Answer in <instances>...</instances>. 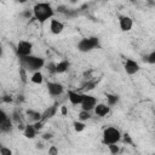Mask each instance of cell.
Segmentation results:
<instances>
[{"mask_svg":"<svg viewBox=\"0 0 155 155\" xmlns=\"http://www.w3.org/2000/svg\"><path fill=\"white\" fill-rule=\"evenodd\" d=\"M58 154V149L54 145H51L48 148V155H57Z\"/></svg>","mask_w":155,"mask_h":155,"instance_id":"83f0119b","label":"cell"},{"mask_svg":"<svg viewBox=\"0 0 155 155\" xmlns=\"http://www.w3.org/2000/svg\"><path fill=\"white\" fill-rule=\"evenodd\" d=\"M19 75H21V79L23 82H27V70L24 68H19Z\"/></svg>","mask_w":155,"mask_h":155,"instance_id":"d4e9b609","label":"cell"},{"mask_svg":"<svg viewBox=\"0 0 155 155\" xmlns=\"http://www.w3.org/2000/svg\"><path fill=\"white\" fill-rule=\"evenodd\" d=\"M124 142H125L126 144H132V139H131L130 134H125V136H124Z\"/></svg>","mask_w":155,"mask_h":155,"instance_id":"836d02e7","label":"cell"},{"mask_svg":"<svg viewBox=\"0 0 155 155\" xmlns=\"http://www.w3.org/2000/svg\"><path fill=\"white\" fill-rule=\"evenodd\" d=\"M73 127H74V131H75V132L80 133V132H82V131L86 128V124H85V121L76 120V121L73 122Z\"/></svg>","mask_w":155,"mask_h":155,"instance_id":"ffe728a7","label":"cell"},{"mask_svg":"<svg viewBox=\"0 0 155 155\" xmlns=\"http://www.w3.org/2000/svg\"><path fill=\"white\" fill-rule=\"evenodd\" d=\"M19 4H24V2H27V0H17Z\"/></svg>","mask_w":155,"mask_h":155,"instance_id":"8d00e7d4","label":"cell"},{"mask_svg":"<svg viewBox=\"0 0 155 155\" xmlns=\"http://www.w3.org/2000/svg\"><path fill=\"white\" fill-rule=\"evenodd\" d=\"M56 111H57V103L53 104L52 107H48L44 113H41V120L45 121V120H47V119H51L52 116H54Z\"/></svg>","mask_w":155,"mask_h":155,"instance_id":"5bb4252c","label":"cell"},{"mask_svg":"<svg viewBox=\"0 0 155 155\" xmlns=\"http://www.w3.org/2000/svg\"><path fill=\"white\" fill-rule=\"evenodd\" d=\"M147 62L149 64H155V51H151L148 56H147Z\"/></svg>","mask_w":155,"mask_h":155,"instance_id":"603a6c76","label":"cell"},{"mask_svg":"<svg viewBox=\"0 0 155 155\" xmlns=\"http://www.w3.org/2000/svg\"><path fill=\"white\" fill-rule=\"evenodd\" d=\"M1 99H2V102H4V103H11V102L13 101V98H12L11 96H8V94L2 96V98H1Z\"/></svg>","mask_w":155,"mask_h":155,"instance_id":"f1b7e54d","label":"cell"},{"mask_svg":"<svg viewBox=\"0 0 155 155\" xmlns=\"http://www.w3.org/2000/svg\"><path fill=\"white\" fill-rule=\"evenodd\" d=\"M82 96H84V93H80L78 91H73V90L68 91V99L73 105H80V103L82 101Z\"/></svg>","mask_w":155,"mask_h":155,"instance_id":"7c38bea8","label":"cell"},{"mask_svg":"<svg viewBox=\"0 0 155 155\" xmlns=\"http://www.w3.org/2000/svg\"><path fill=\"white\" fill-rule=\"evenodd\" d=\"M47 70L50 73H56V63H50L47 65Z\"/></svg>","mask_w":155,"mask_h":155,"instance_id":"f546056e","label":"cell"},{"mask_svg":"<svg viewBox=\"0 0 155 155\" xmlns=\"http://www.w3.org/2000/svg\"><path fill=\"white\" fill-rule=\"evenodd\" d=\"M42 138H44V139H51V138H52V133H48V132H47V133H44V134H42Z\"/></svg>","mask_w":155,"mask_h":155,"instance_id":"e575fe53","label":"cell"},{"mask_svg":"<svg viewBox=\"0 0 155 155\" xmlns=\"http://www.w3.org/2000/svg\"><path fill=\"white\" fill-rule=\"evenodd\" d=\"M33 17L39 21L40 23H44L48 19H51L54 15V10L48 2H36L33 6Z\"/></svg>","mask_w":155,"mask_h":155,"instance_id":"6da1fadb","label":"cell"},{"mask_svg":"<svg viewBox=\"0 0 155 155\" xmlns=\"http://www.w3.org/2000/svg\"><path fill=\"white\" fill-rule=\"evenodd\" d=\"M27 115H28V119H30L33 122L41 120V113H39V111H36V110L29 109V110L27 111Z\"/></svg>","mask_w":155,"mask_h":155,"instance_id":"d6986e66","label":"cell"},{"mask_svg":"<svg viewBox=\"0 0 155 155\" xmlns=\"http://www.w3.org/2000/svg\"><path fill=\"white\" fill-rule=\"evenodd\" d=\"M63 29H64V24L61 21H58V19H56L53 17L50 19V30H51L52 34L58 35V34H61L63 31Z\"/></svg>","mask_w":155,"mask_h":155,"instance_id":"30bf717a","label":"cell"},{"mask_svg":"<svg viewBox=\"0 0 155 155\" xmlns=\"http://www.w3.org/2000/svg\"><path fill=\"white\" fill-rule=\"evenodd\" d=\"M93 110H94V114H96L97 116L104 117V116H107V115L109 114L110 107H109L108 104H105V103H97V104L94 105Z\"/></svg>","mask_w":155,"mask_h":155,"instance_id":"8fae6325","label":"cell"},{"mask_svg":"<svg viewBox=\"0 0 155 155\" xmlns=\"http://www.w3.org/2000/svg\"><path fill=\"white\" fill-rule=\"evenodd\" d=\"M30 81L35 85H41L44 82V75L40 70H36V71H33L31 74V78H30Z\"/></svg>","mask_w":155,"mask_h":155,"instance_id":"2e32d148","label":"cell"},{"mask_svg":"<svg viewBox=\"0 0 155 155\" xmlns=\"http://www.w3.org/2000/svg\"><path fill=\"white\" fill-rule=\"evenodd\" d=\"M19 63H21V67L24 68L27 71H36V70H40L41 68H44L45 59L42 57L29 54V56L19 57Z\"/></svg>","mask_w":155,"mask_h":155,"instance_id":"7a4b0ae2","label":"cell"},{"mask_svg":"<svg viewBox=\"0 0 155 155\" xmlns=\"http://www.w3.org/2000/svg\"><path fill=\"white\" fill-rule=\"evenodd\" d=\"M61 114H62L63 116H67V115H68V107H67V105H62V107H61Z\"/></svg>","mask_w":155,"mask_h":155,"instance_id":"1f68e13d","label":"cell"},{"mask_svg":"<svg viewBox=\"0 0 155 155\" xmlns=\"http://www.w3.org/2000/svg\"><path fill=\"white\" fill-rule=\"evenodd\" d=\"M42 148H44L42 143H36V149H42Z\"/></svg>","mask_w":155,"mask_h":155,"instance_id":"d590c367","label":"cell"},{"mask_svg":"<svg viewBox=\"0 0 155 155\" xmlns=\"http://www.w3.org/2000/svg\"><path fill=\"white\" fill-rule=\"evenodd\" d=\"M12 124H13L12 119H11V117H7V119L0 125V131H1V132H5V133L10 132V131L12 130Z\"/></svg>","mask_w":155,"mask_h":155,"instance_id":"e0dca14e","label":"cell"},{"mask_svg":"<svg viewBox=\"0 0 155 155\" xmlns=\"http://www.w3.org/2000/svg\"><path fill=\"white\" fill-rule=\"evenodd\" d=\"M94 86H96V82H94V81H92V82H90V81H88V82L85 85V87H84V88L88 91V90H92Z\"/></svg>","mask_w":155,"mask_h":155,"instance_id":"4dcf8cb0","label":"cell"},{"mask_svg":"<svg viewBox=\"0 0 155 155\" xmlns=\"http://www.w3.org/2000/svg\"><path fill=\"white\" fill-rule=\"evenodd\" d=\"M96 104H97V98H96L94 96L84 93V96H82V101H81V103H80L82 110L91 111V110H93V108H94Z\"/></svg>","mask_w":155,"mask_h":155,"instance_id":"8992f818","label":"cell"},{"mask_svg":"<svg viewBox=\"0 0 155 155\" xmlns=\"http://www.w3.org/2000/svg\"><path fill=\"white\" fill-rule=\"evenodd\" d=\"M78 50L82 53H86V52H91L92 50L94 48H98L99 47V39L96 38V36H92V38H84L81 39L79 42H78Z\"/></svg>","mask_w":155,"mask_h":155,"instance_id":"277c9868","label":"cell"},{"mask_svg":"<svg viewBox=\"0 0 155 155\" xmlns=\"http://www.w3.org/2000/svg\"><path fill=\"white\" fill-rule=\"evenodd\" d=\"M0 155H12V150L6 147H0Z\"/></svg>","mask_w":155,"mask_h":155,"instance_id":"cb8c5ba5","label":"cell"},{"mask_svg":"<svg viewBox=\"0 0 155 155\" xmlns=\"http://www.w3.org/2000/svg\"><path fill=\"white\" fill-rule=\"evenodd\" d=\"M1 56H2V46L0 45V57H1Z\"/></svg>","mask_w":155,"mask_h":155,"instance_id":"74e56055","label":"cell"},{"mask_svg":"<svg viewBox=\"0 0 155 155\" xmlns=\"http://www.w3.org/2000/svg\"><path fill=\"white\" fill-rule=\"evenodd\" d=\"M119 25L122 31H130L133 27V21L130 16H120L119 17Z\"/></svg>","mask_w":155,"mask_h":155,"instance_id":"9c48e42d","label":"cell"},{"mask_svg":"<svg viewBox=\"0 0 155 155\" xmlns=\"http://www.w3.org/2000/svg\"><path fill=\"white\" fill-rule=\"evenodd\" d=\"M17 54L19 57H24V56H29L33 52V44L30 41H27V40H21L18 41L17 44Z\"/></svg>","mask_w":155,"mask_h":155,"instance_id":"5b68a950","label":"cell"},{"mask_svg":"<svg viewBox=\"0 0 155 155\" xmlns=\"http://www.w3.org/2000/svg\"><path fill=\"white\" fill-rule=\"evenodd\" d=\"M107 104L109 105V107H113V105H115V104H117L119 103V96L117 94H114V93H107Z\"/></svg>","mask_w":155,"mask_h":155,"instance_id":"ac0fdd59","label":"cell"},{"mask_svg":"<svg viewBox=\"0 0 155 155\" xmlns=\"http://www.w3.org/2000/svg\"><path fill=\"white\" fill-rule=\"evenodd\" d=\"M22 16H23V17H25V18H30V17L33 16V11L27 10V11H24V12L22 13Z\"/></svg>","mask_w":155,"mask_h":155,"instance_id":"d6a6232c","label":"cell"},{"mask_svg":"<svg viewBox=\"0 0 155 155\" xmlns=\"http://www.w3.org/2000/svg\"><path fill=\"white\" fill-rule=\"evenodd\" d=\"M47 91L51 96H61L64 91V86L59 82H47Z\"/></svg>","mask_w":155,"mask_h":155,"instance_id":"ba28073f","label":"cell"},{"mask_svg":"<svg viewBox=\"0 0 155 155\" xmlns=\"http://www.w3.org/2000/svg\"><path fill=\"white\" fill-rule=\"evenodd\" d=\"M90 119H91V111H87V110H82L81 109V111L78 115V120H80V121H87Z\"/></svg>","mask_w":155,"mask_h":155,"instance_id":"44dd1931","label":"cell"},{"mask_svg":"<svg viewBox=\"0 0 155 155\" xmlns=\"http://www.w3.org/2000/svg\"><path fill=\"white\" fill-rule=\"evenodd\" d=\"M7 117H8V116H7V114H6V113L0 108V125H1V124H2Z\"/></svg>","mask_w":155,"mask_h":155,"instance_id":"4316f807","label":"cell"},{"mask_svg":"<svg viewBox=\"0 0 155 155\" xmlns=\"http://www.w3.org/2000/svg\"><path fill=\"white\" fill-rule=\"evenodd\" d=\"M36 133H38V131L33 124H27L23 128V136L28 139H34L36 137Z\"/></svg>","mask_w":155,"mask_h":155,"instance_id":"4fadbf2b","label":"cell"},{"mask_svg":"<svg viewBox=\"0 0 155 155\" xmlns=\"http://www.w3.org/2000/svg\"><path fill=\"white\" fill-rule=\"evenodd\" d=\"M44 122H45V121H42V120H39V121H35V122H33V125H34V127L36 128V131H39V130H41V128L44 127Z\"/></svg>","mask_w":155,"mask_h":155,"instance_id":"484cf974","label":"cell"},{"mask_svg":"<svg viewBox=\"0 0 155 155\" xmlns=\"http://www.w3.org/2000/svg\"><path fill=\"white\" fill-rule=\"evenodd\" d=\"M103 143L105 145L108 144H114V143H119L121 140V132L114 127V126H109L107 128H104L103 131V138H102Z\"/></svg>","mask_w":155,"mask_h":155,"instance_id":"3957f363","label":"cell"},{"mask_svg":"<svg viewBox=\"0 0 155 155\" xmlns=\"http://www.w3.org/2000/svg\"><path fill=\"white\" fill-rule=\"evenodd\" d=\"M124 68H125V71L126 74L128 75H134L139 71L140 67H139V63L134 59H131V58H127L125 61V64H124Z\"/></svg>","mask_w":155,"mask_h":155,"instance_id":"52a82bcc","label":"cell"},{"mask_svg":"<svg viewBox=\"0 0 155 155\" xmlns=\"http://www.w3.org/2000/svg\"><path fill=\"white\" fill-rule=\"evenodd\" d=\"M69 62L68 61H65V59H63V61H59L58 63H56V73H58V74H63V73H65L68 69H69Z\"/></svg>","mask_w":155,"mask_h":155,"instance_id":"9a60e30c","label":"cell"},{"mask_svg":"<svg viewBox=\"0 0 155 155\" xmlns=\"http://www.w3.org/2000/svg\"><path fill=\"white\" fill-rule=\"evenodd\" d=\"M108 149H109V151H110L111 154H117V153L120 151V148H119V145H116V143H114V144H108Z\"/></svg>","mask_w":155,"mask_h":155,"instance_id":"7402d4cb","label":"cell"}]
</instances>
